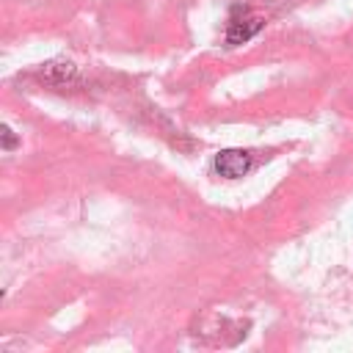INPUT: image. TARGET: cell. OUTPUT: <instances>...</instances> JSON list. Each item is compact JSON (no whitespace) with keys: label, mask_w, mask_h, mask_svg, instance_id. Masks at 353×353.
Wrapping results in <instances>:
<instances>
[{"label":"cell","mask_w":353,"mask_h":353,"mask_svg":"<svg viewBox=\"0 0 353 353\" xmlns=\"http://www.w3.org/2000/svg\"><path fill=\"white\" fill-rule=\"evenodd\" d=\"M39 78L47 86H72L78 80V67L67 58H53L39 67Z\"/></svg>","instance_id":"3957f363"},{"label":"cell","mask_w":353,"mask_h":353,"mask_svg":"<svg viewBox=\"0 0 353 353\" xmlns=\"http://www.w3.org/2000/svg\"><path fill=\"white\" fill-rule=\"evenodd\" d=\"M251 163H254L251 152H246V149H224L216 155V171L224 180H240V176L249 174Z\"/></svg>","instance_id":"6da1fadb"},{"label":"cell","mask_w":353,"mask_h":353,"mask_svg":"<svg viewBox=\"0 0 353 353\" xmlns=\"http://www.w3.org/2000/svg\"><path fill=\"white\" fill-rule=\"evenodd\" d=\"M262 28H265V17L249 14V12H246V14H238V17H232L229 25H227V45H229V47L246 45V42H251Z\"/></svg>","instance_id":"7a4b0ae2"},{"label":"cell","mask_w":353,"mask_h":353,"mask_svg":"<svg viewBox=\"0 0 353 353\" xmlns=\"http://www.w3.org/2000/svg\"><path fill=\"white\" fill-rule=\"evenodd\" d=\"M0 135H3V149H6V152L17 149V135H14L12 127H3V130H0Z\"/></svg>","instance_id":"277c9868"}]
</instances>
